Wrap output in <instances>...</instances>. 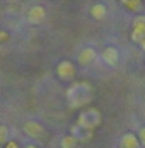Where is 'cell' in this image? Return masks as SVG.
<instances>
[{"label":"cell","mask_w":145,"mask_h":148,"mask_svg":"<svg viewBox=\"0 0 145 148\" xmlns=\"http://www.w3.org/2000/svg\"><path fill=\"white\" fill-rule=\"evenodd\" d=\"M92 85L89 82H75L72 84L68 89H67V99H68V104L72 109H77V107H84L92 101Z\"/></svg>","instance_id":"1"},{"label":"cell","mask_w":145,"mask_h":148,"mask_svg":"<svg viewBox=\"0 0 145 148\" xmlns=\"http://www.w3.org/2000/svg\"><path fill=\"white\" fill-rule=\"evenodd\" d=\"M77 124L86 128V130H94L101 124V112L97 109H92L89 107L86 111H82L79 114V119H77Z\"/></svg>","instance_id":"2"},{"label":"cell","mask_w":145,"mask_h":148,"mask_svg":"<svg viewBox=\"0 0 145 148\" xmlns=\"http://www.w3.org/2000/svg\"><path fill=\"white\" fill-rule=\"evenodd\" d=\"M57 75L60 80H65V82L73 80V77H75V66H73V63L68 61V60L60 61L57 65Z\"/></svg>","instance_id":"3"},{"label":"cell","mask_w":145,"mask_h":148,"mask_svg":"<svg viewBox=\"0 0 145 148\" xmlns=\"http://www.w3.org/2000/svg\"><path fill=\"white\" fill-rule=\"evenodd\" d=\"M24 133H26V136H29V138H32V140H36V138H41L44 134V128L41 123H38V121H32V119H29V121H26L24 123Z\"/></svg>","instance_id":"4"},{"label":"cell","mask_w":145,"mask_h":148,"mask_svg":"<svg viewBox=\"0 0 145 148\" xmlns=\"http://www.w3.org/2000/svg\"><path fill=\"white\" fill-rule=\"evenodd\" d=\"M44 15H46L44 7H41V5H34V7H31L29 12H28L29 24H39V22L44 19Z\"/></svg>","instance_id":"5"},{"label":"cell","mask_w":145,"mask_h":148,"mask_svg":"<svg viewBox=\"0 0 145 148\" xmlns=\"http://www.w3.org/2000/svg\"><path fill=\"white\" fill-rule=\"evenodd\" d=\"M96 60V51L92 49V48H84V49H80V53H79V56H77V61L80 63V65H90L92 61Z\"/></svg>","instance_id":"6"},{"label":"cell","mask_w":145,"mask_h":148,"mask_svg":"<svg viewBox=\"0 0 145 148\" xmlns=\"http://www.w3.org/2000/svg\"><path fill=\"white\" fill-rule=\"evenodd\" d=\"M119 145L121 148H140V141H138V138H137V134L133 133H125L121 136V140H119Z\"/></svg>","instance_id":"7"},{"label":"cell","mask_w":145,"mask_h":148,"mask_svg":"<svg viewBox=\"0 0 145 148\" xmlns=\"http://www.w3.org/2000/svg\"><path fill=\"white\" fill-rule=\"evenodd\" d=\"M102 60H104V63H108L109 66H113L118 63V60H119V55H118V49L113 48V46H109V48H106L104 51H102Z\"/></svg>","instance_id":"8"},{"label":"cell","mask_w":145,"mask_h":148,"mask_svg":"<svg viewBox=\"0 0 145 148\" xmlns=\"http://www.w3.org/2000/svg\"><path fill=\"white\" fill-rule=\"evenodd\" d=\"M70 131H72V134L79 140V141H86V140H89V138L92 136V130H86V128H82V126H79V124H73Z\"/></svg>","instance_id":"9"},{"label":"cell","mask_w":145,"mask_h":148,"mask_svg":"<svg viewBox=\"0 0 145 148\" xmlns=\"http://www.w3.org/2000/svg\"><path fill=\"white\" fill-rule=\"evenodd\" d=\"M106 12H108V9H106L104 3H94V5L90 7V15H92L96 21L104 19V17H106Z\"/></svg>","instance_id":"10"},{"label":"cell","mask_w":145,"mask_h":148,"mask_svg":"<svg viewBox=\"0 0 145 148\" xmlns=\"http://www.w3.org/2000/svg\"><path fill=\"white\" fill-rule=\"evenodd\" d=\"M77 143H79V140H77L73 134H67V136H63V138L60 140L61 148H73V147H77Z\"/></svg>","instance_id":"11"},{"label":"cell","mask_w":145,"mask_h":148,"mask_svg":"<svg viewBox=\"0 0 145 148\" xmlns=\"http://www.w3.org/2000/svg\"><path fill=\"white\" fill-rule=\"evenodd\" d=\"M131 39H133L135 43H140V45L144 46V39H145V29L144 27H133V31H131Z\"/></svg>","instance_id":"12"},{"label":"cell","mask_w":145,"mask_h":148,"mask_svg":"<svg viewBox=\"0 0 145 148\" xmlns=\"http://www.w3.org/2000/svg\"><path fill=\"white\" fill-rule=\"evenodd\" d=\"M7 138H9V128L2 124V126H0V145H3Z\"/></svg>","instance_id":"13"},{"label":"cell","mask_w":145,"mask_h":148,"mask_svg":"<svg viewBox=\"0 0 145 148\" xmlns=\"http://www.w3.org/2000/svg\"><path fill=\"white\" fill-rule=\"evenodd\" d=\"M133 27H144L145 29V17L144 15H137L133 21Z\"/></svg>","instance_id":"14"},{"label":"cell","mask_w":145,"mask_h":148,"mask_svg":"<svg viewBox=\"0 0 145 148\" xmlns=\"http://www.w3.org/2000/svg\"><path fill=\"white\" fill-rule=\"evenodd\" d=\"M126 5L130 7L131 10H137V9H140V0H128Z\"/></svg>","instance_id":"15"},{"label":"cell","mask_w":145,"mask_h":148,"mask_svg":"<svg viewBox=\"0 0 145 148\" xmlns=\"http://www.w3.org/2000/svg\"><path fill=\"white\" fill-rule=\"evenodd\" d=\"M138 141H140V145H145V128L138 130Z\"/></svg>","instance_id":"16"},{"label":"cell","mask_w":145,"mask_h":148,"mask_svg":"<svg viewBox=\"0 0 145 148\" xmlns=\"http://www.w3.org/2000/svg\"><path fill=\"white\" fill-rule=\"evenodd\" d=\"M3 145H5L7 148H17V147H19V143H17V141H9V140H5V143H3Z\"/></svg>","instance_id":"17"},{"label":"cell","mask_w":145,"mask_h":148,"mask_svg":"<svg viewBox=\"0 0 145 148\" xmlns=\"http://www.w3.org/2000/svg\"><path fill=\"white\" fill-rule=\"evenodd\" d=\"M126 2H128V0H123V3H126Z\"/></svg>","instance_id":"18"}]
</instances>
